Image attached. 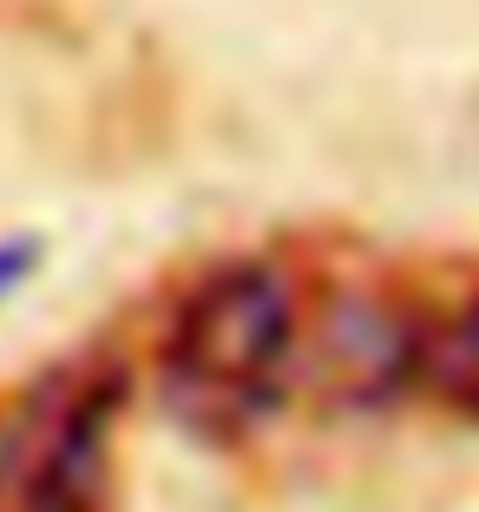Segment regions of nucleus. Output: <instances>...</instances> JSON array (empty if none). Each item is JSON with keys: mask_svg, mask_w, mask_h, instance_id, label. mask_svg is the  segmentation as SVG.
<instances>
[{"mask_svg": "<svg viewBox=\"0 0 479 512\" xmlns=\"http://www.w3.org/2000/svg\"><path fill=\"white\" fill-rule=\"evenodd\" d=\"M407 375L434 388L447 407L479 414V302L440 316L427 335H407Z\"/></svg>", "mask_w": 479, "mask_h": 512, "instance_id": "obj_3", "label": "nucleus"}, {"mask_svg": "<svg viewBox=\"0 0 479 512\" xmlns=\"http://www.w3.org/2000/svg\"><path fill=\"white\" fill-rule=\"evenodd\" d=\"M289 335H296V302H289L283 276L263 263L217 270L204 289H191L178 329H171V401L204 427H237L263 414L289 362Z\"/></svg>", "mask_w": 479, "mask_h": 512, "instance_id": "obj_1", "label": "nucleus"}, {"mask_svg": "<svg viewBox=\"0 0 479 512\" xmlns=\"http://www.w3.org/2000/svg\"><path fill=\"white\" fill-rule=\"evenodd\" d=\"M112 381L46 375L0 421V512H92L105 480Z\"/></svg>", "mask_w": 479, "mask_h": 512, "instance_id": "obj_2", "label": "nucleus"}, {"mask_svg": "<svg viewBox=\"0 0 479 512\" xmlns=\"http://www.w3.org/2000/svg\"><path fill=\"white\" fill-rule=\"evenodd\" d=\"M27 263H33V243H0V289L14 283V276L27 270Z\"/></svg>", "mask_w": 479, "mask_h": 512, "instance_id": "obj_4", "label": "nucleus"}]
</instances>
